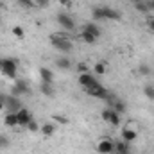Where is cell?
Returning <instances> with one entry per match:
<instances>
[{"label": "cell", "instance_id": "1", "mask_svg": "<svg viewBox=\"0 0 154 154\" xmlns=\"http://www.w3.org/2000/svg\"><path fill=\"white\" fill-rule=\"evenodd\" d=\"M50 41H52V45L59 50V52H70L72 50V39L68 38V34L66 32H54L52 36H50Z\"/></svg>", "mask_w": 154, "mask_h": 154}, {"label": "cell", "instance_id": "2", "mask_svg": "<svg viewBox=\"0 0 154 154\" xmlns=\"http://www.w3.org/2000/svg\"><path fill=\"white\" fill-rule=\"evenodd\" d=\"M0 72L7 77V79H16L18 63H16L14 59H11V57H5V59H2V63H0Z\"/></svg>", "mask_w": 154, "mask_h": 154}, {"label": "cell", "instance_id": "3", "mask_svg": "<svg viewBox=\"0 0 154 154\" xmlns=\"http://www.w3.org/2000/svg\"><path fill=\"white\" fill-rule=\"evenodd\" d=\"M86 90V93L90 95V97H95V99H102V100H106V97L109 95V91L97 81L95 84H91V86H88V88H84Z\"/></svg>", "mask_w": 154, "mask_h": 154}, {"label": "cell", "instance_id": "4", "mask_svg": "<svg viewBox=\"0 0 154 154\" xmlns=\"http://www.w3.org/2000/svg\"><path fill=\"white\" fill-rule=\"evenodd\" d=\"M29 93H31V88H29L27 81H23V79H14V86L11 88V95L22 97V95H29Z\"/></svg>", "mask_w": 154, "mask_h": 154}, {"label": "cell", "instance_id": "5", "mask_svg": "<svg viewBox=\"0 0 154 154\" xmlns=\"http://www.w3.org/2000/svg\"><path fill=\"white\" fill-rule=\"evenodd\" d=\"M4 104H5V109L7 111H20L22 109V100H20V97H14V95H5V99H4Z\"/></svg>", "mask_w": 154, "mask_h": 154}, {"label": "cell", "instance_id": "6", "mask_svg": "<svg viewBox=\"0 0 154 154\" xmlns=\"http://www.w3.org/2000/svg\"><path fill=\"white\" fill-rule=\"evenodd\" d=\"M56 18H57V23L61 25L63 31H74V29H75V22L72 20V16H68V14H65V13H59Z\"/></svg>", "mask_w": 154, "mask_h": 154}, {"label": "cell", "instance_id": "7", "mask_svg": "<svg viewBox=\"0 0 154 154\" xmlns=\"http://www.w3.org/2000/svg\"><path fill=\"white\" fill-rule=\"evenodd\" d=\"M97 152L99 154H113L115 152V143L108 138H102L99 143H97Z\"/></svg>", "mask_w": 154, "mask_h": 154}, {"label": "cell", "instance_id": "8", "mask_svg": "<svg viewBox=\"0 0 154 154\" xmlns=\"http://www.w3.org/2000/svg\"><path fill=\"white\" fill-rule=\"evenodd\" d=\"M16 116H18V125H22V127H27V124L32 120L31 111H29V109H25V108H22L20 111H16Z\"/></svg>", "mask_w": 154, "mask_h": 154}, {"label": "cell", "instance_id": "9", "mask_svg": "<svg viewBox=\"0 0 154 154\" xmlns=\"http://www.w3.org/2000/svg\"><path fill=\"white\" fill-rule=\"evenodd\" d=\"M102 14H104V20H113V22H118L122 18V13L113 7H102Z\"/></svg>", "mask_w": 154, "mask_h": 154}, {"label": "cell", "instance_id": "10", "mask_svg": "<svg viewBox=\"0 0 154 154\" xmlns=\"http://www.w3.org/2000/svg\"><path fill=\"white\" fill-rule=\"evenodd\" d=\"M120 134H122V140L124 142H134L136 140V136H138V133H136V129H133V127H122V131H120Z\"/></svg>", "mask_w": 154, "mask_h": 154}, {"label": "cell", "instance_id": "11", "mask_svg": "<svg viewBox=\"0 0 154 154\" xmlns=\"http://www.w3.org/2000/svg\"><path fill=\"white\" fill-rule=\"evenodd\" d=\"M97 82V79L91 75L90 72H84V74H79V84L81 86H84V88H88V86H91V84H95Z\"/></svg>", "mask_w": 154, "mask_h": 154}, {"label": "cell", "instance_id": "12", "mask_svg": "<svg viewBox=\"0 0 154 154\" xmlns=\"http://www.w3.org/2000/svg\"><path fill=\"white\" fill-rule=\"evenodd\" d=\"M39 77H41V81L43 82H54V72L50 70V68H47V66H41L39 68Z\"/></svg>", "mask_w": 154, "mask_h": 154}, {"label": "cell", "instance_id": "13", "mask_svg": "<svg viewBox=\"0 0 154 154\" xmlns=\"http://www.w3.org/2000/svg\"><path fill=\"white\" fill-rule=\"evenodd\" d=\"M4 124L7 125V127H16L18 125V116L14 111H7L5 116H4Z\"/></svg>", "mask_w": 154, "mask_h": 154}, {"label": "cell", "instance_id": "14", "mask_svg": "<svg viewBox=\"0 0 154 154\" xmlns=\"http://www.w3.org/2000/svg\"><path fill=\"white\" fill-rule=\"evenodd\" d=\"M115 152L116 154H131V145H129V142H124V140L116 142L115 143Z\"/></svg>", "mask_w": 154, "mask_h": 154}, {"label": "cell", "instance_id": "15", "mask_svg": "<svg viewBox=\"0 0 154 154\" xmlns=\"http://www.w3.org/2000/svg\"><path fill=\"white\" fill-rule=\"evenodd\" d=\"M82 31H86V32H90L91 36H95L97 39L100 38V29H99V25H97V23H93V22H90V23H86V25L82 27Z\"/></svg>", "mask_w": 154, "mask_h": 154}, {"label": "cell", "instance_id": "16", "mask_svg": "<svg viewBox=\"0 0 154 154\" xmlns=\"http://www.w3.org/2000/svg\"><path fill=\"white\" fill-rule=\"evenodd\" d=\"M39 90H41V93H43V95H47V97H54V93H56V90H54L52 82H43V81H41Z\"/></svg>", "mask_w": 154, "mask_h": 154}, {"label": "cell", "instance_id": "17", "mask_svg": "<svg viewBox=\"0 0 154 154\" xmlns=\"http://www.w3.org/2000/svg\"><path fill=\"white\" fill-rule=\"evenodd\" d=\"M56 66L61 68V70H70L72 68V61L68 57H57L56 59Z\"/></svg>", "mask_w": 154, "mask_h": 154}, {"label": "cell", "instance_id": "18", "mask_svg": "<svg viewBox=\"0 0 154 154\" xmlns=\"http://www.w3.org/2000/svg\"><path fill=\"white\" fill-rule=\"evenodd\" d=\"M39 131H41V134H45V136H52V134H54V131H56V127H54V124L45 122V124L39 127Z\"/></svg>", "mask_w": 154, "mask_h": 154}, {"label": "cell", "instance_id": "19", "mask_svg": "<svg viewBox=\"0 0 154 154\" xmlns=\"http://www.w3.org/2000/svg\"><path fill=\"white\" fill-rule=\"evenodd\" d=\"M106 70H108L106 61H99V63H95V66H93V74H95V75H104Z\"/></svg>", "mask_w": 154, "mask_h": 154}, {"label": "cell", "instance_id": "20", "mask_svg": "<svg viewBox=\"0 0 154 154\" xmlns=\"http://www.w3.org/2000/svg\"><path fill=\"white\" fill-rule=\"evenodd\" d=\"M81 39H82L84 43H88V45H93V43L97 41L95 36H91V34H90V32H86V31H81Z\"/></svg>", "mask_w": 154, "mask_h": 154}, {"label": "cell", "instance_id": "21", "mask_svg": "<svg viewBox=\"0 0 154 154\" xmlns=\"http://www.w3.org/2000/svg\"><path fill=\"white\" fill-rule=\"evenodd\" d=\"M138 74H140V75H151V74H152V68H151L147 63H140V66H138Z\"/></svg>", "mask_w": 154, "mask_h": 154}, {"label": "cell", "instance_id": "22", "mask_svg": "<svg viewBox=\"0 0 154 154\" xmlns=\"http://www.w3.org/2000/svg\"><path fill=\"white\" fill-rule=\"evenodd\" d=\"M120 113H116L115 109H113V113H111V118H109V124H111V125H113V127H120V122H122V120H120Z\"/></svg>", "mask_w": 154, "mask_h": 154}, {"label": "cell", "instance_id": "23", "mask_svg": "<svg viewBox=\"0 0 154 154\" xmlns=\"http://www.w3.org/2000/svg\"><path fill=\"white\" fill-rule=\"evenodd\" d=\"M134 9H136L138 13H151V11H149V5H147L145 0H143V2H136V4H134Z\"/></svg>", "mask_w": 154, "mask_h": 154}, {"label": "cell", "instance_id": "24", "mask_svg": "<svg viewBox=\"0 0 154 154\" xmlns=\"http://www.w3.org/2000/svg\"><path fill=\"white\" fill-rule=\"evenodd\" d=\"M91 18H93V20H104L102 7H93V11H91Z\"/></svg>", "mask_w": 154, "mask_h": 154}, {"label": "cell", "instance_id": "25", "mask_svg": "<svg viewBox=\"0 0 154 154\" xmlns=\"http://www.w3.org/2000/svg\"><path fill=\"white\" fill-rule=\"evenodd\" d=\"M143 93H145V97H147L149 100H154V86L152 84H147V86L143 88Z\"/></svg>", "mask_w": 154, "mask_h": 154}, {"label": "cell", "instance_id": "26", "mask_svg": "<svg viewBox=\"0 0 154 154\" xmlns=\"http://www.w3.org/2000/svg\"><path fill=\"white\" fill-rule=\"evenodd\" d=\"M18 4H20L22 7H25V9H32V7L36 5L34 0H18Z\"/></svg>", "mask_w": 154, "mask_h": 154}, {"label": "cell", "instance_id": "27", "mask_svg": "<svg viewBox=\"0 0 154 154\" xmlns=\"http://www.w3.org/2000/svg\"><path fill=\"white\" fill-rule=\"evenodd\" d=\"M27 129H29L31 133H36V131H39V124L36 122V120H34V118H32V120L27 124Z\"/></svg>", "mask_w": 154, "mask_h": 154}, {"label": "cell", "instance_id": "28", "mask_svg": "<svg viewBox=\"0 0 154 154\" xmlns=\"http://www.w3.org/2000/svg\"><path fill=\"white\" fill-rule=\"evenodd\" d=\"M13 34H14V36H16V38H23V36H25V31H23V27H18V25H16V27H13Z\"/></svg>", "mask_w": 154, "mask_h": 154}, {"label": "cell", "instance_id": "29", "mask_svg": "<svg viewBox=\"0 0 154 154\" xmlns=\"http://www.w3.org/2000/svg\"><path fill=\"white\" fill-rule=\"evenodd\" d=\"M9 143H11V142H9V138H7L5 134H0V149H7V147H9Z\"/></svg>", "mask_w": 154, "mask_h": 154}, {"label": "cell", "instance_id": "30", "mask_svg": "<svg viewBox=\"0 0 154 154\" xmlns=\"http://www.w3.org/2000/svg\"><path fill=\"white\" fill-rule=\"evenodd\" d=\"M52 118H54L56 122H59V124H68V118H66V116H61V115H54V116H52Z\"/></svg>", "mask_w": 154, "mask_h": 154}, {"label": "cell", "instance_id": "31", "mask_svg": "<svg viewBox=\"0 0 154 154\" xmlns=\"http://www.w3.org/2000/svg\"><path fill=\"white\" fill-rule=\"evenodd\" d=\"M77 70H79L81 74H84V72H88V65H86V63H79V65H77Z\"/></svg>", "mask_w": 154, "mask_h": 154}, {"label": "cell", "instance_id": "32", "mask_svg": "<svg viewBox=\"0 0 154 154\" xmlns=\"http://www.w3.org/2000/svg\"><path fill=\"white\" fill-rule=\"evenodd\" d=\"M147 27H149V31L154 32V16H149L147 18Z\"/></svg>", "mask_w": 154, "mask_h": 154}, {"label": "cell", "instance_id": "33", "mask_svg": "<svg viewBox=\"0 0 154 154\" xmlns=\"http://www.w3.org/2000/svg\"><path fill=\"white\" fill-rule=\"evenodd\" d=\"M4 99H5V95L4 93H0V113L5 109V104H4Z\"/></svg>", "mask_w": 154, "mask_h": 154}, {"label": "cell", "instance_id": "34", "mask_svg": "<svg viewBox=\"0 0 154 154\" xmlns=\"http://www.w3.org/2000/svg\"><path fill=\"white\" fill-rule=\"evenodd\" d=\"M147 5H149V11H154V0H145Z\"/></svg>", "mask_w": 154, "mask_h": 154}, {"label": "cell", "instance_id": "35", "mask_svg": "<svg viewBox=\"0 0 154 154\" xmlns=\"http://www.w3.org/2000/svg\"><path fill=\"white\" fill-rule=\"evenodd\" d=\"M70 2H72V0H59L61 5H70Z\"/></svg>", "mask_w": 154, "mask_h": 154}, {"label": "cell", "instance_id": "36", "mask_svg": "<svg viewBox=\"0 0 154 154\" xmlns=\"http://www.w3.org/2000/svg\"><path fill=\"white\" fill-rule=\"evenodd\" d=\"M131 2H134V4H136V2H143V0H131Z\"/></svg>", "mask_w": 154, "mask_h": 154}]
</instances>
